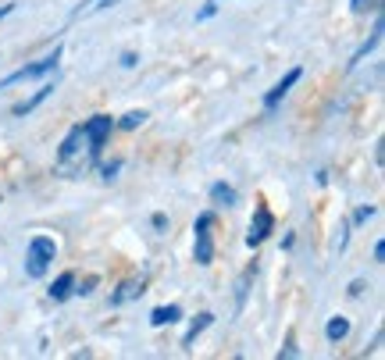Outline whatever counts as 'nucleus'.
I'll list each match as a JSON object with an SVG mask.
<instances>
[{"mask_svg":"<svg viewBox=\"0 0 385 360\" xmlns=\"http://www.w3.org/2000/svg\"><path fill=\"white\" fill-rule=\"evenodd\" d=\"M153 228H168V218H164V214H153Z\"/></svg>","mask_w":385,"mask_h":360,"instance_id":"27","label":"nucleus"},{"mask_svg":"<svg viewBox=\"0 0 385 360\" xmlns=\"http://www.w3.org/2000/svg\"><path fill=\"white\" fill-rule=\"evenodd\" d=\"M279 356H286V360H296V356H300V349H296L293 342H286V349H282Z\"/></svg>","mask_w":385,"mask_h":360,"instance_id":"23","label":"nucleus"},{"mask_svg":"<svg viewBox=\"0 0 385 360\" xmlns=\"http://www.w3.org/2000/svg\"><path fill=\"white\" fill-rule=\"evenodd\" d=\"M210 225H214V214H210V211H203V214L196 218V225H193V235H196V243H193V257H196V264H200V268H207V264L214 261Z\"/></svg>","mask_w":385,"mask_h":360,"instance_id":"3","label":"nucleus"},{"mask_svg":"<svg viewBox=\"0 0 385 360\" xmlns=\"http://www.w3.org/2000/svg\"><path fill=\"white\" fill-rule=\"evenodd\" d=\"M143 292H146V278H129V282L118 285V292H111V307H122V304H129V299H136Z\"/></svg>","mask_w":385,"mask_h":360,"instance_id":"7","label":"nucleus"},{"mask_svg":"<svg viewBox=\"0 0 385 360\" xmlns=\"http://www.w3.org/2000/svg\"><path fill=\"white\" fill-rule=\"evenodd\" d=\"M93 285H96V278H86V282H82L75 292H79V296H89V292H93Z\"/></svg>","mask_w":385,"mask_h":360,"instance_id":"22","label":"nucleus"},{"mask_svg":"<svg viewBox=\"0 0 385 360\" xmlns=\"http://www.w3.org/2000/svg\"><path fill=\"white\" fill-rule=\"evenodd\" d=\"M53 257H58V243H53L50 235H32V243L25 250V275L29 278H43Z\"/></svg>","mask_w":385,"mask_h":360,"instance_id":"1","label":"nucleus"},{"mask_svg":"<svg viewBox=\"0 0 385 360\" xmlns=\"http://www.w3.org/2000/svg\"><path fill=\"white\" fill-rule=\"evenodd\" d=\"M271 232H274V214H271L264 204H257V211H253V218H250V232H246V247L257 250Z\"/></svg>","mask_w":385,"mask_h":360,"instance_id":"5","label":"nucleus"},{"mask_svg":"<svg viewBox=\"0 0 385 360\" xmlns=\"http://www.w3.org/2000/svg\"><path fill=\"white\" fill-rule=\"evenodd\" d=\"M82 143H86V132H82V125H75V129L65 136V143H61V150H58V161H61V164H68V161L82 150Z\"/></svg>","mask_w":385,"mask_h":360,"instance_id":"8","label":"nucleus"},{"mask_svg":"<svg viewBox=\"0 0 385 360\" xmlns=\"http://www.w3.org/2000/svg\"><path fill=\"white\" fill-rule=\"evenodd\" d=\"M136 61H139V57H136L132 50H125V54H122V65H125V68H136Z\"/></svg>","mask_w":385,"mask_h":360,"instance_id":"21","label":"nucleus"},{"mask_svg":"<svg viewBox=\"0 0 385 360\" xmlns=\"http://www.w3.org/2000/svg\"><path fill=\"white\" fill-rule=\"evenodd\" d=\"M11 11H15V4H0V18H8Z\"/></svg>","mask_w":385,"mask_h":360,"instance_id":"28","label":"nucleus"},{"mask_svg":"<svg viewBox=\"0 0 385 360\" xmlns=\"http://www.w3.org/2000/svg\"><path fill=\"white\" fill-rule=\"evenodd\" d=\"M210 200H214L217 207H236V190H232L229 182H214V186H210Z\"/></svg>","mask_w":385,"mask_h":360,"instance_id":"12","label":"nucleus"},{"mask_svg":"<svg viewBox=\"0 0 385 360\" xmlns=\"http://www.w3.org/2000/svg\"><path fill=\"white\" fill-rule=\"evenodd\" d=\"M58 61H61V46H53L46 57H39V61H32V65H25V68L11 72L8 79H0V89H8V86H15V82H29V79H39V75H46V72H53V68H58Z\"/></svg>","mask_w":385,"mask_h":360,"instance_id":"2","label":"nucleus"},{"mask_svg":"<svg viewBox=\"0 0 385 360\" xmlns=\"http://www.w3.org/2000/svg\"><path fill=\"white\" fill-rule=\"evenodd\" d=\"M111 129H115L111 114H93L89 122L82 125V132H86V143H89V157H93V161L100 157V150H103L107 136H111Z\"/></svg>","mask_w":385,"mask_h":360,"instance_id":"4","label":"nucleus"},{"mask_svg":"<svg viewBox=\"0 0 385 360\" xmlns=\"http://www.w3.org/2000/svg\"><path fill=\"white\" fill-rule=\"evenodd\" d=\"M143 122H146V111H129V114H122L118 125H122V129H139Z\"/></svg>","mask_w":385,"mask_h":360,"instance_id":"18","label":"nucleus"},{"mask_svg":"<svg viewBox=\"0 0 385 360\" xmlns=\"http://www.w3.org/2000/svg\"><path fill=\"white\" fill-rule=\"evenodd\" d=\"M367 8H371V0H353V11H357V15H364Z\"/></svg>","mask_w":385,"mask_h":360,"instance_id":"25","label":"nucleus"},{"mask_svg":"<svg viewBox=\"0 0 385 360\" xmlns=\"http://www.w3.org/2000/svg\"><path fill=\"white\" fill-rule=\"evenodd\" d=\"M381 257H385V243H381V239H378V243H374V261L381 264Z\"/></svg>","mask_w":385,"mask_h":360,"instance_id":"26","label":"nucleus"},{"mask_svg":"<svg viewBox=\"0 0 385 360\" xmlns=\"http://www.w3.org/2000/svg\"><path fill=\"white\" fill-rule=\"evenodd\" d=\"M182 318V307L179 304H168V307H157L153 314H150V325L153 328H164V325H175Z\"/></svg>","mask_w":385,"mask_h":360,"instance_id":"10","label":"nucleus"},{"mask_svg":"<svg viewBox=\"0 0 385 360\" xmlns=\"http://www.w3.org/2000/svg\"><path fill=\"white\" fill-rule=\"evenodd\" d=\"M115 4H122V0H82V4L75 8V18H82V15H96V11L115 8Z\"/></svg>","mask_w":385,"mask_h":360,"instance_id":"16","label":"nucleus"},{"mask_svg":"<svg viewBox=\"0 0 385 360\" xmlns=\"http://www.w3.org/2000/svg\"><path fill=\"white\" fill-rule=\"evenodd\" d=\"M253 275H257V264H250V268L243 271V278H239V292H236V311H243V304H246V292H250V282H253Z\"/></svg>","mask_w":385,"mask_h":360,"instance_id":"17","label":"nucleus"},{"mask_svg":"<svg viewBox=\"0 0 385 360\" xmlns=\"http://www.w3.org/2000/svg\"><path fill=\"white\" fill-rule=\"evenodd\" d=\"M300 75H303L300 68H289V72H286V79H279V82H274V89H267V93H264V107H267V111H271V107H279V100H282V97H286V93L300 82Z\"/></svg>","mask_w":385,"mask_h":360,"instance_id":"6","label":"nucleus"},{"mask_svg":"<svg viewBox=\"0 0 385 360\" xmlns=\"http://www.w3.org/2000/svg\"><path fill=\"white\" fill-rule=\"evenodd\" d=\"M210 321H214V314H200V318H196V321H193V325H189V332H186V335H182V346H186V349H189V346H193V342H196V335H200V332H207V328H210Z\"/></svg>","mask_w":385,"mask_h":360,"instance_id":"15","label":"nucleus"},{"mask_svg":"<svg viewBox=\"0 0 385 360\" xmlns=\"http://www.w3.org/2000/svg\"><path fill=\"white\" fill-rule=\"evenodd\" d=\"M217 8H222L217 0H207V4L196 11V22H207V18H214V15H217Z\"/></svg>","mask_w":385,"mask_h":360,"instance_id":"19","label":"nucleus"},{"mask_svg":"<svg viewBox=\"0 0 385 360\" xmlns=\"http://www.w3.org/2000/svg\"><path fill=\"white\" fill-rule=\"evenodd\" d=\"M346 335H350V321L346 318H332V321L324 325V339L328 342H343Z\"/></svg>","mask_w":385,"mask_h":360,"instance_id":"13","label":"nucleus"},{"mask_svg":"<svg viewBox=\"0 0 385 360\" xmlns=\"http://www.w3.org/2000/svg\"><path fill=\"white\" fill-rule=\"evenodd\" d=\"M374 218V207L367 204V207H357V214H353V225H364V221H371Z\"/></svg>","mask_w":385,"mask_h":360,"instance_id":"20","label":"nucleus"},{"mask_svg":"<svg viewBox=\"0 0 385 360\" xmlns=\"http://www.w3.org/2000/svg\"><path fill=\"white\" fill-rule=\"evenodd\" d=\"M50 93H53V82H43V86H39V89H36V93H32V97H29L25 104H18V107H15V114H18V118L32 114V111H36V107H39V104H43V100L50 97Z\"/></svg>","mask_w":385,"mask_h":360,"instance_id":"11","label":"nucleus"},{"mask_svg":"<svg viewBox=\"0 0 385 360\" xmlns=\"http://www.w3.org/2000/svg\"><path fill=\"white\" fill-rule=\"evenodd\" d=\"M217 4H222V0H217Z\"/></svg>","mask_w":385,"mask_h":360,"instance_id":"29","label":"nucleus"},{"mask_svg":"<svg viewBox=\"0 0 385 360\" xmlns=\"http://www.w3.org/2000/svg\"><path fill=\"white\" fill-rule=\"evenodd\" d=\"M118 168H122V161H111V164L103 168V178H115V171H118Z\"/></svg>","mask_w":385,"mask_h":360,"instance_id":"24","label":"nucleus"},{"mask_svg":"<svg viewBox=\"0 0 385 360\" xmlns=\"http://www.w3.org/2000/svg\"><path fill=\"white\" fill-rule=\"evenodd\" d=\"M72 292H75V271H65V275L53 278V285H50V299H58V304H61V299H68Z\"/></svg>","mask_w":385,"mask_h":360,"instance_id":"9","label":"nucleus"},{"mask_svg":"<svg viewBox=\"0 0 385 360\" xmlns=\"http://www.w3.org/2000/svg\"><path fill=\"white\" fill-rule=\"evenodd\" d=\"M378 43H381V18L374 22V32H371V39H367V43H364V46L357 50V54H353V61H350V68H357V65L364 61V57H367V54H371V50L378 46Z\"/></svg>","mask_w":385,"mask_h":360,"instance_id":"14","label":"nucleus"}]
</instances>
